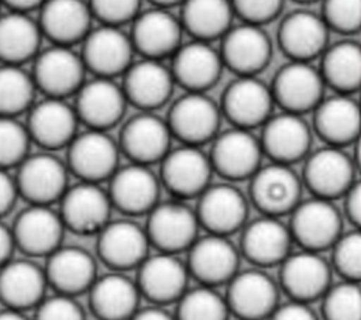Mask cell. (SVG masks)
<instances>
[{"instance_id":"cell-1","label":"cell","mask_w":361,"mask_h":320,"mask_svg":"<svg viewBox=\"0 0 361 320\" xmlns=\"http://www.w3.org/2000/svg\"><path fill=\"white\" fill-rule=\"evenodd\" d=\"M292 235L303 250L323 251L331 247L341 234V217L331 200L313 197L299 202L290 211Z\"/></svg>"},{"instance_id":"cell-2","label":"cell","mask_w":361,"mask_h":320,"mask_svg":"<svg viewBox=\"0 0 361 320\" xmlns=\"http://www.w3.org/2000/svg\"><path fill=\"white\" fill-rule=\"evenodd\" d=\"M250 179L251 202L267 216L290 213L300 202L302 183L290 165L272 162L259 166Z\"/></svg>"},{"instance_id":"cell-3","label":"cell","mask_w":361,"mask_h":320,"mask_svg":"<svg viewBox=\"0 0 361 320\" xmlns=\"http://www.w3.org/2000/svg\"><path fill=\"white\" fill-rule=\"evenodd\" d=\"M196 211L178 202L155 204L148 211L147 237L161 252L178 254L188 250L197 238Z\"/></svg>"},{"instance_id":"cell-4","label":"cell","mask_w":361,"mask_h":320,"mask_svg":"<svg viewBox=\"0 0 361 320\" xmlns=\"http://www.w3.org/2000/svg\"><path fill=\"white\" fill-rule=\"evenodd\" d=\"M69 169L82 180L99 183L109 179L118 164V147L103 130L89 128L68 144Z\"/></svg>"},{"instance_id":"cell-5","label":"cell","mask_w":361,"mask_h":320,"mask_svg":"<svg viewBox=\"0 0 361 320\" xmlns=\"http://www.w3.org/2000/svg\"><path fill=\"white\" fill-rule=\"evenodd\" d=\"M166 123L173 137L183 144L197 147L214 138L220 124V110L202 92H189L172 104Z\"/></svg>"},{"instance_id":"cell-6","label":"cell","mask_w":361,"mask_h":320,"mask_svg":"<svg viewBox=\"0 0 361 320\" xmlns=\"http://www.w3.org/2000/svg\"><path fill=\"white\" fill-rule=\"evenodd\" d=\"M323 89L324 80L320 70L306 61H292L276 73L271 93L283 111L302 114L319 104Z\"/></svg>"},{"instance_id":"cell-7","label":"cell","mask_w":361,"mask_h":320,"mask_svg":"<svg viewBox=\"0 0 361 320\" xmlns=\"http://www.w3.org/2000/svg\"><path fill=\"white\" fill-rule=\"evenodd\" d=\"M85 63L82 56L68 45H58L42 51L34 65L32 79L48 97L63 99L76 93L83 83Z\"/></svg>"},{"instance_id":"cell-8","label":"cell","mask_w":361,"mask_h":320,"mask_svg":"<svg viewBox=\"0 0 361 320\" xmlns=\"http://www.w3.org/2000/svg\"><path fill=\"white\" fill-rule=\"evenodd\" d=\"M110 210L109 193L94 182L82 180L63 192L59 216L69 230L78 234H93L106 226Z\"/></svg>"},{"instance_id":"cell-9","label":"cell","mask_w":361,"mask_h":320,"mask_svg":"<svg viewBox=\"0 0 361 320\" xmlns=\"http://www.w3.org/2000/svg\"><path fill=\"white\" fill-rule=\"evenodd\" d=\"M133 52L131 38L118 25L103 24L86 34L80 56L85 66L94 75L113 78L124 73L133 63Z\"/></svg>"},{"instance_id":"cell-10","label":"cell","mask_w":361,"mask_h":320,"mask_svg":"<svg viewBox=\"0 0 361 320\" xmlns=\"http://www.w3.org/2000/svg\"><path fill=\"white\" fill-rule=\"evenodd\" d=\"M262 154L259 140L250 130L235 127L217 135L209 159L219 175L241 180L259 168Z\"/></svg>"},{"instance_id":"cell-11","label":"cell","mask_w":361,"mask_h":320,"mask_svg":"<svg viewBox=\"0 0 361 320\" xmlns=\"http://www.w3.org/2000/svg\"><path fill=\"white\" fill-rule=\"evenodd\" d=\"M68 176L65 165L51 154L25 156L18 164L17 190L31 204H51L66 190Z\"/></svg>"},{"instance_id":"cell-12","label":"cell","mask_w":361,"mask_h":320,"mask_svg":"<svg viewBox=\"0 0 361 320\" xmlns=\"http://www.w3.org/2000/svg\"><path fill=\"white\" fill-rule=\"evenodd\" d=\"M274 103L271 89L255 75H247L238 76L228 85L223 94L221 109L235 127L251 130L271 117Z\"/></svg>"},{"instance_id":"cell-13","label":"cell","mask_w":361,"mask_h":320,"mask_svg":"<svg viewBox=\"0 0 361 320\" xmlns=\"http://www.w3.org/2000/svg\"><path fill=\"white\" fill-rule=\"evenodd\" d=\"M161 162V179L178 197L199 196L210 185L213 172L210 159L196 145L183 144L168 151Z\"/></svg>"},{"instance_id":"cell-14","label":"cell","mask_w":361,"mask_h":320,"mask_svg":"<svg viewBox=\"0 0 361 320\" xmlns=\"http://www.w3.org/2000/svg\"><path fill=\"white\" fill-rule=\"evenodd\" d=\"M303 178L316 197L336 199L354 183V164L340 147L329 145L307 156Z\"/></svg>"},{"instance_id":"cell-15","label":"cell","mask_w":361,"mask_h":320,"mask_svg":"<svg viewBox=\"0 0 361 320\" xmlns=\"http://www.w3.org/2000/svg\"><path fill=\"white\" fill-rule=\"evenodd\" d=\"M238 252L227 235L212 234L196 238L189 247L188 272L202 285L217 286L228 282L237 272Z\"/></svg>"},{"instance_id":"cell-16","label":"cell","mask_w":361,"mask_h":320,"mask_svg":"<svg viewBox=\"0 0 361 320\" xmlns=\"http://www.w3.org/2000/svg\"><path fill=\"white\" fill-rule=\"evenodd\" d=\"M221 37V61L238 76L255 75L267 66L272 48L268 35L258 24L244 23L230 27Z\"/></svg>"},{"instance_id":"cell-17","label":"cell","mask_w":361,"mask_h":320,"mask_svg":"<svg viewBox=\"0 0 361 320\" xmlns=\"http://www.w3.org/2000/svg\"><path fill=\"white\" fill-rule=\"evenodd\" d=\"M188 268L176 254L159 252L145 257L138 265L137 286L140 295L158 304L178 300L186 290Z\"/></svg>"},{"instance_id":"cell-18","label":"cell","mask_w":361,"mask_h":320,"mask_svg":"<svg viewBox=\"0 0 361 320\" xmlns=\"http://www.w3.org/2000/svg\"><path fill=\"white\" fill-rule=\"evenodd\" d=\"M76 93V116L89 128L106 131L123 117L127 99L123 87L111 78L97 76L87 83L83 82Z\"/></svg>"},{"instance_id":"cell-19","label":"cell","mask_w":361,"mask_h":320,"mask_svg":"<svg viewBox=\"0 0 361 320\" xmlns=\"http://www.w3.org/2000/svg\"><path fill=\"white\" fill-rule=\"evenodd\" d=\"M196 217L207 233L228 235L245 223V197L231 185H209L199 195Z\"/></svg>"},{"instance_id":"cell-20","label":"cell","mask_w":361,"mask_h":320,"mask_svg":"<svg viewBox=\"0 0 361 320\" xmlns=\"http://www.w3.org/2000/svg\"><path fill=\"white\" fill-rule=\"evenodd\" d=\"M226 303L228 312L241 319L271 317L278 304V289L265 272L257 269L235 272L228 281Z\"/></svg>"},{"instance_id":"cell-21","label":"cell","mask_w":361,"mask_h":320,"mask_svg":"<svg viewBox=\"0 0 361 320\" xmlns=\"http://www.w3.org/2000/svg\"><path fill=\"white\" fill-rule=\"evenodd\" d=\"M171 137L168 123L145 111L124 124L120 134V149L133 162L149 165L168 154Z\"/></svg>"},{"instance_id":"cell-22","label":"cell","mask_w":361,"mask_h":320,"mask_svg":"<svg viewBox=\"0 0 361 320\" xmlns=\"http://www.w3.org/2000/svg\"><path fill=\"white\" fill-rule=\"evenodd\" d=\"M109 197L111 206L126 214L148 213L158 200L159 185L147 165L135 164L116 169L110 176Z\"/></svg>"},{"instance_id":"cell-23","label":"cell","mask_w":361,"mask_h":320,"mask_svg":"<svg viewBox=\"0 0 361 320\" xmlns=\"http://www.w3.org/2000/svg\"><path fill=\"white\" fill-rule=\"evenodd\" d=\"M63 221L48 204L24 209L11 228L14 244L28 255H49L61 245Z\"/></svg>"},{"instance_id":"cell-24","label":"cell","mask_w":361,"mask_h":320,"mask_svg":"<svg viewBox=\"0 0 361 320\" xmlns=\"http://www.w3.org/2000/svg\"><path fill=\"white\" fill-rule=\"evenodd\" d=\"M148 245L145 230L131 220H109L99 231V255L116 271L138 266L147 257Z\"/></svg>"},{"instance_id":"cell-25","label":"cell","mask_w":361,"mask_h":320,"mask_svg":"<svg viewBox=\"0 0 361 320\" xmlns=\"http://www.w3.org/2000/svg\"><path fill=\"white\" fill-rule=\"evenodd\" d=\"M281 265V283L290 299L309 303L330 286V266L317 251L288 254Z\"/></svg>"},{"instance_id":"cell-26","label":"cell","mask_w":361,"mask_h":320,"mask_svg":"<svg viewBox=\"0 0 361 320\" xmlns=\"http://www.w3.org/2000/svg\"><path fill=\"white\" fill-rule=\"evenodd\" d=\"M262 125L261 148L274 162L290 165L309 152L310 128L300 114L283 111L269 117Z\"/></svg>"},{"instance_id":"cell-27","label":"cell","mask_w":361,"mask_h":320,"mask_svg":"<svg viewBox=\"0 0 361 320\" xmlns=\"http://www.w3.org/2000/svg\"><path fill=\"white\" fill-rule=\"evenodd\" d=\"M134 18L130 38L134 49L145 58L161 59L179 48L182 24L165 7L148 10Z\"/></svg>"},{"instance_id":"cell-28","label":"cell","mask_w":361,"mask_h":320,"mask_svg":"<svg viewBox=\"0 0 361 320\" xmlns=\"http://www.w3.org/2000/svg\"><path fill=\"white\" fill-rule=\"evenodd\" d=\"M78 116L63 99L47 97L37 103L28 116L30 138L47 149L68 145L76 135Z\"/></svg>"},{"instance_id":"cell-29","label":"cell","mask_w":361,"mask_h":320,"mask_svg":"<svg viewBox=\"0 0 361 320\" xmlns=\"http://www.w3.org/2000/svg\"><path fill=\"white\" fill-rule=\"evenodd\" d=\"M123 92L127 101L148 111L165 104L172 93L173 76L159 59L145 58L126 69Z\"/></svg>"},{"instance_id":"cell-30","label":"cell","mask_w":361,"mask_h":320,"mask_svg":"<svg viewBox=\"0 0 361 320\" xmlns=\"http://www.w3.org/2000/svg\"><path fill=\"white\" fill-rule=\"evenodd\" d=\"M171 73L173 80L189 92H203L214 85L220 76L223 61L209 41L195 39L179 45L172 54Z\"/></svg>"},{"instance_id":"cell-31","label":"cell","mask_w":361,"mask_h":320,"mask_svg":"<svg viewBox=\"0 0 361 320\" xmlns=\"http://www.w3.org/2000/svg\"><path fill=\"white\" fill-rule=\"evenodd\" d=\"M329 27L323 17L298 10L283 18L278 39L282 51L292 61L309 62L327 48Z\"/></svg>"},{"instance_id":"cell-32","label":"cell","mask_w":361,"mask_h":320,"mask_svg":"<svg viewBox=\"0 0 361 320\" xmlns=\"http://www.w3.org/2000/svg\"><path fill=\"white\" fill-rule=\"evenodd\" d=\"M45 278L56 292L75 296L89 290L96 279L93 257L78 247H58L48 255Z\"/></svg>"},{"instance_id":"cell-33","label":"cell","mask_w":361,"mask_h":320,"mask_svg":"<svg viewBox=\"0 0 361 320\" xmlns=\"http://www.w3.org/2000/svg\"><path fill=\"white\" fill-rule=\"evenodd\" d=\"M92 17L85 0H45L38 25L54 44L71 47L90 31Z\"/></svg>"},{"instance_id":"cell-34","label":"cell","mask_w":361,"mask_h":320,"mask_svg":"<svg viewBox=\"0 0 361 320\" xmlns=\"http://www.w3.org/2000/svg\"><path fill=\"white\" fill-rule=\"evenodd\" d=\"M292 235L276 217L267 216L251 221L243 231L241 250L248 261L259 266L281 264L289 254Z\"/></svg>"},{"instance_id":"cell-35","label":"cell","mask_w":361,"mask_h":320,"mask_svg":"<svg viewBox=\"0 0 361 320\" xmlns=\"http://www.w3.org/2000/svg\"><path fill=\"white\" fill-rule=\"evenodd\" d=\"M47 285L44 269L31 261L8 259L0 266V299L4 306L20 312L35 307Z\"/></svg>"},{"instance_id":"cell-36","label":"cell","mask_w":361,"mask_h":320,"mask_svg":"<svg viewBox=\"0 0 361 320\" xmlns=\"http://www.w3.org/2000/svg\"><path fill=\"white\" fill-rule=\"evenodd\" d=\"M314 110V130L329 145L341 147L357 140L360 109L348 94L340 93L322 99Z\"/></svg>"},{"instance_id":"cell-37","label":"cell","mask_w":361,"mask_h":320,"mask_svg":"<svg viewBox=\"0 0 361 320\" xmlns=\"http://www.w3.org/2000/svg\"><path fill=\"white\" fill-rule=\"evenodd\" d=\"M89 292L92 312L100 319L133 317L138 309L140 290L137 283L118 272L96 278Z\"/></svg>"},{"instance_id":"cell-38","label":"cell","mask_w":361,"mask_h":320,"mask_svg":"<svg viewBox=\"0 0 361 320\" xmlns=\"http://www.w3.org/2000/svg\"><path fill=\"white\" fill-rule=\"evenodd\" d=\"M39 25L23 11L0 16V61L21 65L37 55L41 41Z\"/></svg>"},{"instance_id":"cell-39","label":"cell","mask_w":361,"mask_h":320,"mask_svg":"<svg viewBox=\"0 0 361 320\" xmlns=\"http://www.w3.org/2000/svg\"><path fill=\"white\" fill-rule=\"evenodd\" d=\"M182 27L196 39L210 41L221 37L230 27L233 7L230 0H183Z\"/></svg>"},{"instance_id":"cell-40","label":"cell","mask_w":361,"mask_h":320,"mask_svg":"<svg viewBox=\"0 0 361 320\" xmlns=\"http://www.w3.org/2000/svg\"><path fill=\"white\" fill-rule=\"evenodd\" d=\"M324 83L338 93L355 92L361 82V49L353 41H341L323 51L320 69Z\"/></svg>"},{"instance_id":"cell-41","label":"cell","mask_w":361,"mask_h":320,"mask_svg":"<svg viewBox=\"0 0 361 320\" xmlns=\"http://www.w3.org/2000/svg\"><path fill=\"white\" fill-rule=\"evenodd\" d=\"M35 83L20 65L0 66V116L14 117L27 110L34 99Z\"/></svg>"},{"instance_id":"cell-42","label":"cell","mask_w":361,"mask_h":320,"mask_svg":"<svg viewBox=\"0 0 361 320\" xmlns=\"http://www.w3.org/2000/svg\"><path fill=\"white\" fill-rule=\"evenodd\" d=\"M178 300L176 313L183 320H221L228 314L226 299L207 285L185 290Z\"/></svg>"},{"instance_id":"cell-43","label":"cell","mask_w":361,"mask_h":320,"mask_svg":"<svg viewBox=\"0 0 361 320\" xmlns=\"http://www.w3.org/2000/svg\"><path fill=\"white\" fill-rule=\"evenodd\" d=\"M323 314L331 320H360L361 292L358 281L344 279L323 293Z\"/></svg>"},{"instance_id":"cell-44","label":"cell","mask_w":361,"mask_h":320,"mask_svg":"<svg viewBox=\"0 0 361 320\" xmlns=\"http://www.w3.org/2000/svg\"><path fill=\"white\" fill-rule=\"evenodd\" d=\"M30 141L25 125L14 117L0 116V168L18 165L27 156Z\"/></svg>"},{"instance_id":"cell-45","label":"cell","mask_w":361,"mask_h":320,"mask_svg":"<svg viewBox=\"0 0 361 320\" xmlns=\"http://www.w3.org/2000/svg\"><path fill=\"white\" fill-rule=\"evenodd\" d=\"M333 247V265L348 281H360L361 276V235L351 231L336 240Z\"/></svg>"},{"instance_id":"cell-46","label":"cell","mask_w":361,"mask_h":320,"mask_svg":"<svg viewBox=\"0 0 361 320\" xmlns=\"http://www.w3.org/2000/svg\"><path fill=\"white\" fill-rule=\"evenodd\" d=\"M323 20L329 28L343 34L358 31L361 25V0H324Z\"/></svg>"},{"instance_id":"cell-47","label":"cell","mask_w":361,"mask_h":320,"mask_svg":"<svg viewBox=\"0 0 361 320\" xmlns=\"http://www.w3.org/2000/svg\"><path fill=\"white\" fill-rule=\"evenodd\" d=\"M140 3L141 0H90L89 7L92 16L103 24L120 25L138 14Z\"/></svg>"},{"instance_id":"cell-48","label":"cell","mask_w":361,"mask_h":320,"mask_svg":"<svg viewBox=\"0 0 361 320\" xmlns=\"http://www.w3.org/2000/svg\"><path fill=\"white\" fill-rule=\"evenodd\" d=\"M37 307V317L42 320H79L83 319L82 306L66 293L42 297Z\"/></svg>"},{"instance_id":"cell-49","label":"cell","mask_w":361,"mask_h":320,"mask_svg":"<svg viewBox=\"0 0 361 320\" xmlns=\"http://www.w3.org/2000/svg\"><path fill=\"white\" fill-rule=\"evenodd\" d=\"M233 11L245 23L264 24L278 16L283 0H230Z\"/></svg>"},{"instance_id":"cell-50","label":"cell","mask_w":361,"mask_h":320,"mask_svg":"<svg viewBox=\"0 0 361 320\" xmlns=\"http://www.w3.org/2000/svg\"><path fill=\"white\" fill-rule=\"evenodd\" d=\"M271 317L279 320H310L314 319V312L310 309L309 303L290 299L286 303H278Z\"/></svg>"},{"instance_id":"cell-51","label":"cell","mask_w":361,"mask_h":320,"mask_svg":"<svg viewBox=\"0 0 361 320\" xmlns=\"http://www.w3.org/2000/svg\"><path fill=\"white\" fill-rule=\"evenodd\" d=\"M17 195L16 179H13L4 168H0V217L13 207Z\"/></svg>"},{"instance_id":"cell-52","label":"cell","mask_w":361,"mask_h":320,"mask_svg":"<svg viewBox=\"0 0 361 320\" xmlns=\"http://www.w3.org/2000/svg\"><path fill=\"white\" fill-rule=\"evenodd\" d=\"M343 196L345 197L344 207L348 220L354 226H358L361 220V185L354 182Z\"/></svg>"},{"instance_id":"cell-53","label":"cell","mask_w":361,"mask_h":320,"mask_svg":"<svg viewBox=\"0 0 361 320\" xmlns=\"http://www.w3.org/2000/svg\"><path fill=\"white\" fill-rule=\"evenodd\" d=\"M133 317L138 320H168L171 316L168 310L164 309L162 304L151 303L149 306H145V307L138 306Z\"/></svg>"},{"instance_id":"cell-54","label":"cell","mask_w":361,"mask_h":320,"mask_svg":"<svg viewBox=\"0 0 361 320\" xmlns=\"http://www.w3.org/2000/svg\"><path fill=\"white\" fill-rule=\"evenodd\" d=\"M14 238L13 233L10 228H7L1 221H0V266L4 265L13 252L14 248Z\"/></svg>"},{"instance_id":"cell-55","label":"cell","mask_w":361,"mask_h":320,"mask_svg":"<svg viewBox=\"0 0 361 320\" xmlns=\"http://www.w3.org/2000/svg\"><path fill=\"white\" fill-rule=\"evenodd\" d=\"M3 4H6L13 11H23L27 13L28 10H32L35 7H41V4L45 0H0Z\"/></svg>"},{"instance_id":"cell-56","label":"cell","mask_w":361,"mask_h":320,"mask_svg":"<svg viewBox=\"0 0 361 320\" xmlns=\"http://www.w3.org/2000/svg\"><path fill=\"white\" fill-rule=\"evenodd\" d=\"M24 312H20L17 309L4 306L0 310V320H23L24 319Z\"/></svg>"},{"instance_id":"cell-57","label":"cell","mask_w":361,"mask_h":320,"mask_svg":"<svg viewBox=\"0 0 361 320\" xmlns=\"http://www.w3.org/2000/svg\"><path fill=\"white\" fill-rule=\"evenodd\" d=\"M154 4H157V7H168V6H173L178 3H182L183 0H151Z\"/></svg>"},{"instance_id":"cell-58","label":"cell","mask_w":361,"mask_h":320,"mask_svg":"<svg viewBox=\"0 0 361 320\" xmlns=\"http://www.w3.org/2000/svg\"><path fill=\"white\" fill-rule=\"evenodd\" d=\"M298 1H303V3H309V1H313V0H298Z\"/></svg>"},{"instance_id":"cell-59","label":"cell","mask_w":361,"mask_h":320,"mask_svg":"<svg viewBox=\"0 0 361 320\" xmlns=\"http://www.w3.org/2000/svg\"><path fill=\"white\" fill-rule=\"evenodd\" d=\"M0 4H1V1H0Z\"/></svg>"}]
</instances>
